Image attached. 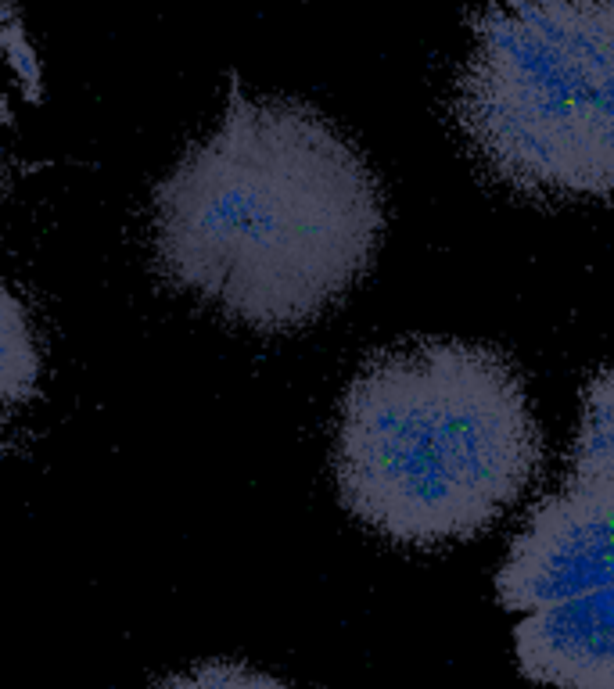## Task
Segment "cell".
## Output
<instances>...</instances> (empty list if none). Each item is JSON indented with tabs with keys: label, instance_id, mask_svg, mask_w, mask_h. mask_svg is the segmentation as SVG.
Wrapping results in <instances>:
<instances>
[{
	"label": "cell",
	"instance_id": "obj_1",
	"mask_svg": "<svg viewBox=\"0 0 614 689\" xmlns=\"http://www.w3.org/2000/svg\"><path fill=\"white\" fill-rule=\"evenodd\" d=\"M151 230L173 284L255 331H295L367 273L385 212L363 155L313 108L234 94L158 184Z\"/></svg>",
	"mask_w": 614,
	"mask_h": 689
},
{
	"label": "cell",
	"instance_id": "obj_2",
	"mask_svg": "<svg viewBox=\"0 0 614 689\" xmlns=\"http://www.w3.org/2000/svg\"><path fill=\"white\" fill-rule=\"evenodd\" d=\"M543 460L521 374L467 341H413L352 377L334 474L352 517L399 546L482 535Z\"/></svg>",
	"mask_w": 614,
	"mask_h": 689
},
{
	"label": "cell",
	"instance_id": "obj_3",
	"mask_svg": "<svg viewBox=\"0 0 614 689\" xmlns=\"http://www.w3.org/2000/svg\"><path fill=\"white\" fill-rule=\"evenodd\" d=\"M453 108L500 184L614 198V0H485Z\"/></svg>",
	"mask_w": 614,
	"mask_h": 689
},
{
	"label": "cell",
	"instance_id": "obj_4",
	"mask_svg": "<svg viewBox=\"0 0 614 689\" xmlns=\"http://www.w3.org/2000/svg\"><path fill=\"white\" fill-rule=\"evenodd\" d=\"M525 679L614 689V492L564 481L510 542L496 575Z\"/></svg>",
	"mask_w": 614,
	"mask_h": 689
},
{
	"label": "cell",
	"instance_id": "obj_5",
	"mask_svg": "<svg viewBox=\"0 0 614 689\" xmlns=\"http://www.w3.org/2000/svg\"><path fill=\"white\" fill-rule=\"evenodd\" d=\"M568 478L614 492V367L600 370L582 392Z\"/></svg>",
	"mask_w": 614,
	"mask_h": 689
},
{
	"label": "cell",
	"instance_id": "obj_6",
	"mask_svg": "<svg viewBox=\"0 0 614 689\" xmlns=\"http://www.w3.org/2000/svg\"><path fill=\"white\" fill-rule=\"evenodd\" d=\"M36 374H40V352L26 306L0 280V406L26 399L33 392Z\"/></svg>",
	"mask_w": 614,
	"mask_h": 689
},
{
	"label": "cell",
	"instance_id": "obj_7",
	"mask_svg": "<svg viewBox=\"0 0 614 689\" xmlns=\"http://www.w3.org/2000/svg\"><path fill=\"white\" fill-rule=\"evenodd\" d=\"M158 689H291L281 679H273L266 672H255L248 664L237 661H209L198 668L166 679Z\"/></svg>",
	"mask_w": 614,
	"mask_h": 689
}]
</instances>
